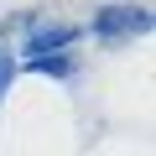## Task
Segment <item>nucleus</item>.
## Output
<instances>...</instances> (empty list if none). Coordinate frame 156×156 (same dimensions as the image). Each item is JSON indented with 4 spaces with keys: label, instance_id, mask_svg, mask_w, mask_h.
Listing matches in <instances>:
<instances>
[{
    "label": "nucleus",
    "instance_id": "obj_2",
    "mask_svg": "<svg viewBox=\"0 0 156 156\" xmlns=\"http://www.w3.org/2000/svg\"><path fill=\"white\" fill-rule=\"evenodd\" d=\"M68 37H73V26H62V21H57V26H52V21H42V26H31V37H26V52H42V47H62Z\"/></svg>",
    "mask_w": 156,
    "mask_h": 156
},
{
    "label": "nucleus",
    "instance_id": "obj_1",
    "mask_svg": "<svg viewBox=\"0 0 156 156\" xmlns=\"http://www.w3.org/2000/svg\"><path fill=\"white\" fill-rule=\"evenodd\" d=\"M151 26V16L146 11H109V16H99L94 21V31L99 37H135V31H146Z\"/></svg>",
    "mask_w": 156,
    "mask_h": 156
}]
</instances>
